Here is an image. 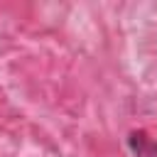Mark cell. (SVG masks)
<instances>
[{
  "instance_id": "obj_1",
  "label": "cell",
  "mask_w": 157,
  "mask_h": 157,
  "mask_svg": "<svg viewBox=\"0 0 157 157\" xmlns=\"http://www.w3.org/2000/svg\"><path fill=\"white\" fill-rule=\"evenodd\" d=\"M128 147L135 157H157V145L147 137L145 130H132L128 135Z\"/></svg>"
}]
</instances>
